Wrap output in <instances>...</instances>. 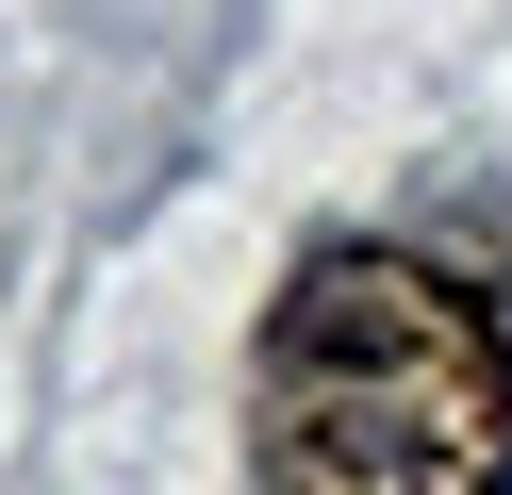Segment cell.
Wrapping results in <instances>:
<instances>
[{
    "instance_id": "obj_1",
    "label": "cell",
    "mask_w": 512,
    "mask_h": 495,
    "mask_svg": "<svg viewBox=\"0 0 512 495\" xmlns=\"http://www.w3.org/2000/svg\"><path fill=\"white\" fill-rule=\"evenodd\" d=\"M265 495H512V330L413 248H298L248 347Z\"/></svg>"
}]
</instances>
